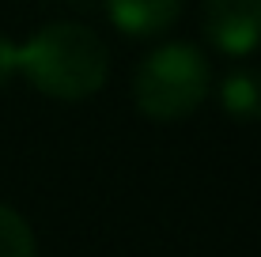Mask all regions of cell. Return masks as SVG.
<instances>
[{
    "mask_svg": "<svg viewBox=\"0 0 261 257\" xmlns=\"http://www.w3.org/2000/svg\"><path fill=\"white\" fill-rule=\"evenodd\" d=\"M19 72L49 99H87L106 83L110 53L95 31L76 23H49L19 46Z\"/></svg>",
    "mask_w": 261,
    "mask_h": 257,
    "instance_id": "cell-1",
    "label": "cell"
},
{
    "mask_svg": "<svg viewBox=\"0 0 261 257\" xmlns=\"http://www.w3.org/2000/svg\"><path fill=\"white\" fill-rule=\"evenodd\" d=\"M208 83V57L190 42H170L140 61L133 76V99L151 121H182L204 102Z\"/></svg>",
    "mask_w": 261,
    "mask_h": 257,
    "instance_id": "cell-2",
    "label": "cell"
},
{
    "mask_svg": "<svg viewBox=\"0 0 261 257\" xmlns=\"http://www.w3.org/2000/svg\"><path fill=\"white\" fill-rule=\"evenodd\" d=\"M204 38L227 57H246L261 46V0H204Z\"/></svg>",
    "mask_w": 261,
    "mask_h": 257,
    "instance_id": "cell-3",
    "label": "cell"
},
{
    "mask_svg": "<svg viewBox=\"0 0 261 257\" xmlns=\"http://www.w3.org/2000/svg\"><path fill=\"white\" fill-rule=\"evenodd\" d=\"M118 31L125 34H159L178 19L182 0H102Z\"/></svg>",
    "mask_w": 261,
    "mask_h": 257,
    "instance_id": "cell-4",
    "label": "cell"
},
{
    "mask_svg": "<svg viewBox=\"0 0 261 257\" xmlns=\"http://www.w3.org/2000/svg\"><path fill=\"white\" fill-rule=\"evenodd\" d=\"M220 106L235 121H261V68H239L220 83Z\"/></svg>",
    "mask_w": 261,
    "mask_h": 257,
    "instance_id": "cell-5",
    "label": "cell"
},
{
    "mask_svg": "<svg viewBox=\"0 0 261 257\" xmlns=\"http://www.w3.org/2000/svg\"><path fill=\"white\" fill-rule=\"evenodd\" d=\"M0 257H38L34 250V231L15 208L0 205Z\"/></svg>",
    "mask_w": 261,
    "mask_h": 257,
    "instance_id": "cell-6",
    "label": "cell"
},
{
    "mask_svg": "<svg viewBox=\"0 0 261 257\" xmlns=\"http://www.w3.org/2000/svg\"><path fill=\"white\" fill-rule=\"evenodd\" d=\"M19 72V46H15L8 34H0V87Z\"/></svg>",
    "mask_w": 261,
    "mask_h": 257,
    "instance_id": "cell-7",
    "label": "cell"
},
{
    "mask_svg": "<svg viewBox=\"0 0 261 257\" xmlns=\"http://www.w3.org/2000/svg\"><path fill=\"white\" fill-rule=\"evenodd\" d=\"M76 4H91V0H76Z\"/></svg>",
    "mask_w": 261,
    "mask_h": 257,
    "instance_id": "cell-8",
    "label": "cell"
}]
</instances>
